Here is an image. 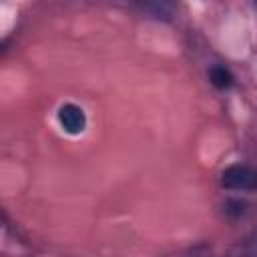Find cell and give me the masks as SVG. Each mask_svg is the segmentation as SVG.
Masks as SVG:
<instances>
[{"mask_svg":"<svg viewBox=\"0 0 257 257\" xmlns=\"http://www.w3.org/2000/svg\"><path fill=\"white\" fill-rule=\"evenodd\" d=\"M58 122L68 135H80L86 126V114L80 106L66 102L58 108Z\"/></svg>","mask_w":257,"mask_h":257,"instance_id":"obj_2","label":"cell"},{"mask_svg":"<svg viewBox=\"0 0 257 257\" xmlns=\"http://www.w3.org/2000/svg\"><path fill=\"white\" fill-rule=\"evenodd\" d=\"M209 80H211L213 86L225 90V88H229V86L233 84V74L229 72V68H225V66H221V64H215V66H211V70H209Z\"/></svg>","mask_w":257,"mask_h":257,"instance_id":"obj_3","label":"cell"},{"mask_svg":"<svg viewBox=\"0 0 257 257\" xmlns=\"http://www.w3.org/2000/svg\"><path fill=\"white\" fill-rule=\"evenodd\" d=\"M221 185L229 191H255L257 169L249 165H231L221 173Z\"/></svg>","mask_w":257,"mask_h":257,"instance_id":"obj_1","label":"cell"}]
</instances>
